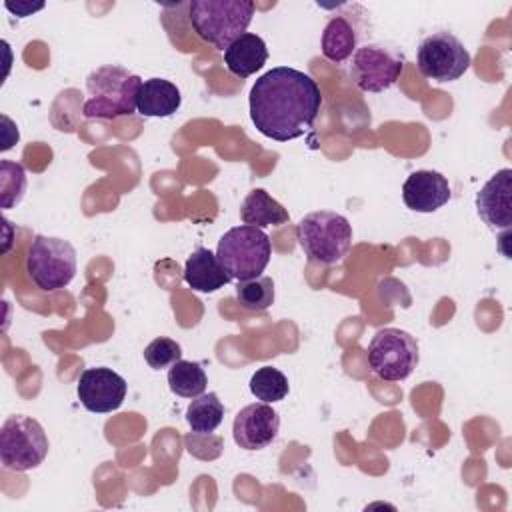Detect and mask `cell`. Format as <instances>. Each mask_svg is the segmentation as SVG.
<instances>
[{
  "instance_id": "obj_9",
  "label": "cell",
  "mask_w": 512,
  "mask_h": 512,
  "mask_svg": "<svg viewBox=\"0 0 512 512\" xmlns=\"http://www.w3.org/2000/svg\"><path fill=\"white\" fill-rule=\"evenodd\" d=\"M406 56L388 42H368L356 48L350 62V78L364 92H384L402 74Z\"/></svg>"
},
{
  "instance_id": "obj_5",
  "label": "cell",
  "mask_w": 512,
  "mask_h": 512,
  "mask_svg": "<svg viewBox=\"0 0 512 512\" xmlns=\"http://www.w3.org/2000/svg\"><path fill=\"white\" fill-rule=\"evenodd\" d=\"M216 256L230 280H250L262 276L272 256V244L262 228L242 224L224 232Z\"/></svg>"
},
{
  "instance_id": "obj_19",
  "label": "cell",
  "mask_w": 512,
  "mask_h": 512,
  "mask_svg": "<svg viewBox=\"0 0 512 512\" xmlns=\"http://www.w3.org/2000/svg\"><path fill=\"white\" fill-rule=\"evenodd\" d=\"M240 218L248 226L264 228V226L286 224L290 220V214L264 188H254L252 192H248V196L240 206Z\"/></svg>"
},
{
  "instance_id": "obj_23",
  "label": "cell",
  "mask_w": 512,
  "mask_h": 512,
  "mask_svg": "<svg viewBox=\"0 0 512 512\" xmlns=\"http://www.w3.org/2000/svg\"><path fill=\"white\" fill-rule=\"evenodd\" d=\"M290 386H288V378L278 370V368H272V366H262L258 368L252 378H250V392L266 402V404H272V402H280L286 398Z\"/></svg>"
},
{
  "instance_id": "obj_17",
  "label": "cell",
  "mask_w": 512,
  "mask_h": 512,
  "mask_svg": "<svg viewBox=\"0 0 512 512\" xmlns=\"http://www.w3.org/2000/svg\"><path fill=\"white\" fill-rule=\"evenodd\" d=\"M182 104V96L176 84L164 78H148L142 82L136 110L144 118H168Z\"/></svg>"
},
{
  "instance_id": "obj_8",
  "label": "cell",
  "mask_w": 512,
  "mask_h": 512,
  "mask_svg": "<svg viewBox=\"0 0 512 512\" xmlns=\"http://www.w3.org/2000/svg\"><path fill=\"white\" fill-rule=\"evenodd\" d=\"M418 360L416 338L400 328H382L368 344V364L372 372L388 382L406 380L418 366Z\"/></svg>"
},
{
  "instance_id": "obj_6",
  "label": "cell",
  "mask_w": 512,
  "mask_h": 512,
  "mask_svg": "<svg viewBox=\"0 0 512 512\" xmlns=\"http://www.w3.org/2000/svg\"><path fill=\"white\" fill-rule=\"evenodd\" d=\"M26 272L40 290H60L76 274V250L64 238L36 234L26 254Z\"/></svg>"
},
{
  "instance_id": "obj_14",
  "label": "cell",
  "mask_w": 512,
  "mask_h": 512,
  "mask_svg": "<svg viewBox=\"0 0 512 512\" xmlns=\"http://www.w3.org/2000/svg\"><path fill=\"white\" fill-rule=\"evenodd\" d=\"M452 196L446 176L436 170H416L402 184V200L414 212H436Z\"/></svg>"
},
{
  "instance_id": "obj_2",
  "label": "cell",
  "mask_w": 512,
  "mask_h": 512,
  "mask_svg": "<svg viewBox=\"0 0 512 512\" xmlns=\"http://www.w3.org/2000/svg\"><path fill=\"white\" fill-rule=\"evenodd\" d=\"M142 78L116 64H104L86 78L88 100L82 106L86 118L114 120L136 112Z\"/></svg>"
},
{
  "instance_id": "obj_7",
  "label": "cell",
  "mask_w": 512,
  "mask_h": 512,
  "mask_svg": "<svg viewBox=\"0 0 512 512\" xmlns=\"http://www.w3.org/2000/svg\"><path fill=\"white\" fill-rule=\"evenodd\" d=\"M48 454V436L42 424L24 414H12L0 430V460L4 468L26 472L44 462Z\"/></svg>"
},
{
  "instance_id": "obj_21",
  "label": "cell",
  "mask_w": 512,
  "mask_h": 512,
  "mask_svg": "<svg viewBox=\"0 0 512 512\" xmlns=\"http://www.w3.org/2000/svg\"><path fill=\"white\" fill-rule=\"evenodd\" d=\"M206 372L200 362L178 360L168 370V386L174 394L182 398H196L206 392Z\"/></svg>"
},
{
  "instance_id": "obj_16",
  "label": "cell",
  "mask_w": 512,
  "mask_h": 512,
  "mask_svg": "<svg viewBox=\"0 0 512 512\" xmlns=\"http://www.w3.org/2000/svg\"><path fill=\"white\" fill-rule=\"evenodd\" d=\"M184 280L192 290L208 294L228 284L230 276L212 250L198 246L184 264Z\"/></svg>"
},
{
  "instance_id": "obj_13",
  "label": "cell",
  "mask_w": 512,
  "mask_h": 512,
  "mask_svg": "<svg viewBox=\"0 0 512 512\" xmlns=\"http://www.w3.org/2000/svg\"><path fill=\"white\" fill-rule=\"evenodd\" d=\"M478 216L494 230H508L512 224V168H502L476 194Z\"/></svg>"
},
{
  "instance_id": "obj_27",
  "label": "cell",
  "mask_w": 512,
  "mask_h": 512,
  "mask_svg": "<svg viewBox=\"0 0 512 512\" xmlns=\"http://www.w3.org/2000/svg\"><path fill=\"white\" fill-rule=\"evenodd\" d=\"M6 8H8V10H12V12H16L18 16H28V14H32V12L40 10V8H44V4H42V2H40L38 6H32V4H16V6L6 4Z\"/></svg>"
},
{
  "instance_id": "obj_25",
  "label": "cell",
  "mask_w": 512,
  "mask_h": 512,
  "mask_svg": "<svg viewBox=\"0 0 512 512\" xmlns=\"http://www.w3.org/2000/svg\"><path fill=\"white\" fill-rule=\"evenodd\" d=\"M144 360L148 362L150 368L162 370V368H168V366L176 364L178 360H182V348L176 340L160 336V338H154L144 348Z\"/></svg>"
},
{
  "instance_id": "obj_4",
  "label": "cell",
  "mask_w": 512,
  "mask_h": 512,
  "mask_svg": "<svg viewBox=\"0 0 512 512\" xmlns=\"http://www.w3.org/2000/svg\"><path fill=\"white\" fill-rule=\"evenodd\" d=\"M296 240L312 262L338 264L350 250L352 226L332 210H316L296 224Z\"/></svg>"
},
{
  "instance_id": "obj_20",
  "label": "cell",
  "mask_w": 512,
  "mask_h": 512,
  "mask_svg": "<svg viewBox=\"0 0 512 512\" xmlns=\"http://www.w3.org/2000/svg\"><path fill=\"white\" fill-rule=\"evenodd\" d=\"M224 418V404L220 402L216 392H204L196 398L186 408V422L192 428V432L200 434H210L214 432Z\"/></svg>"
},
{
  "instance_id": "obj_3",
  "label": "cell",
  "mask_w": 512,
  "mask_h": 512,
  "mask_svg": "<svg viewBox=\"0 0 512 512\" xmlns=\"http://www.w3.org/2000/svg\"><path fill=\"white\" fill-rule=\"evenodd\" d=\"M254 10L250 0H192L188 4V18L204 42L226 50L236 38L246 34Z\"/></svg>"
},
{
  "instance_id": "obj_24",
  "label": "cell",
  "mask_w": 512,
  "mask_h": 512,
  "mask_svg": "<svg viewBox=\"0 0 512 512\" xmlns=\"http://www.w3.org/2000/svg\"><path fill=\"white\" fill-rule=\"evenodd\" d=\"M0 192H2V208H12L18 204L26 192V172L18 162L2 160L0 162Z\"/></svg>"
},
{
  "instance_id": "obj_10",
  "label": "cell",
  "mask_w": 512,
  "mask_h": 512,
  "mask_svg": "<svg viewBox=\"0 0 512 512\" xmlns=\"http://www.w3.org/2000/svg\"><path fill=\"white\" fill-rule=\"evenodd\" d=\"M416 62L422 76L436 82H454L470 68L472 58L452 32L440 30L420 42Z\"/></svg>"
},
{
  "instance_id": "obj_1",
  "label": "cell",
  "mask_w": 512,
  "mask_h": 512,
  "mask_svg": "<svg viewBox=\"0 0 512 512\" xmlns=\"http://www.w3.org/2000/svg\"><path fill=\"white\" fill-rule=\"evenodd\" d=\"M250 120L266 138L288 142L306 134L322 106L316 80L288 66L262 74L250 88Z\"/></svg>"
},
{
  "instance_id": "obj_11",
  "label": "cell",
  "mask_w": 512,
  "mask_h": 512,
  "mask_svg": "<svg viewBox=\"0 0 512 512\" xmlns=\"http://www.w3.org/2000/svg\"><path fill=\"white\" fill-rule=\"evenodd\" d=\"M126 390H128L126 380L118 372L106 366L86 368L80 374V380L76 386L80 404L88 412H96V414L118 410L126 398Z\"/></svg>"
},
{
  "instance_id": "obj_12",
  "label": "cell",
  "mask_w": 512,
  "mask_h": 512,
  "mask_svg": "<svg viewBox=\"0 0 512 512\" xmlns=\"http://www.w3.org/2000/svg\"><path fill=\"white\" fill-rule=\"evenodd\" d=\"M280 416L266 402L244 406L232 424L234 442L244 450H262L270 446L278 434Z\"/></svg>"
},
{
  "instance_id": "obj_18",
  "label": "cell",
  "mask_w": 512,
  "mask_h": 512,
  "mask_svg": "<svg viewBox=\"0 0 512 512\" xmlns=\"http://www.w3.org/2000/svg\"><path fill=\"white\" fill-rule=\"evenodd\" d=\"M268 60L266 42L252 32L242 34L224 50V64L230 74L248 78L256 74Z\"/></svg>"
},
{
  "instance_id": "obj_22",
  "label": "cell",
  "mask_w": 512,
  "mask_h": 512,
  "mask_svg": "<svg viewBox=\"0 0 512 512\" xmlns=\"http://www.w3.org/2000/svg\"><path fill=\"white\" fill-rule=\"evenodd\" d=\"M236 300L244 310L262 312L274 304V282L268 276L238 280Z\"/></svg>"
},
{
  "instance_id": "obj_26",
  "label": "cell",
  "mask_w": 512,
  "mask_h": 512,
  "mask_svg": "<svg viewBox=\"0 0 512 512\" xmlns=\"http://www.w3.org/2000/svg\"><path fill=\"white\" fill-rule=\"evenodd\" d=\"M184 442H186V448L192 456L196 458H202V460H214L212 452L206 450V446L210 448H216V450H222L224 444H222V438L220 436H214L212 432L210 434H200V432H188L184 436Z\"/></svg>"
},
{
  "instance_id": "obj_15",
  "label": "cell",
  "mask_w": 512,
  "mask_h": 512,
  "mask_svg": "<svg viewBox=\"0 0 512 512\" xmlns=\"http://www.w3.org/2000/svg\"><path fill=\"white\" fill-rule=\"evenodd\" d=\"M350 16L352 14H344V12L334 14L324 26V32L320 38V48H322V54L330 62H336V64L344 62L358 48L360 26Z\"/></svg>"
}]
</instances>
